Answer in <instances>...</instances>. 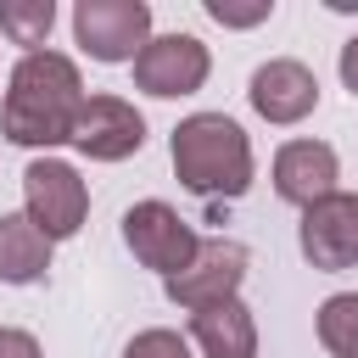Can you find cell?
I'll use <instances>...</instances> for the list:
<instances>
[{
  "mask_svg": "<svg viewBox=\"0 0 358 358\" xmlns=\"http://www.w3.org/2000/svg\"><path fill=\"white\" fill-rule=\"evenodd\" d=\"M296 241H302V257H308L313 268H324V274L358 268V196L336 190V196L313 201V207L302 213Z\"/></svg>",
  "mask_w": 358,
  "mask_h": 358,
  "instance_id": "ba28073f",
  "label": "cell"
},
{
  "mask_svg": "<svg viewBox=\"0 0 358 358\" xmlns=\"http://www.w3.org/2000/svg\"><path fill=\"white\" fill-rule=\"evenodd\" d=\"M50 22H56L50 0H0V34L11 45H28V56L50 39Z\"/></svg>",
  "mask_w": 358,
  "mask_h": 358,
  "instance_id": "9a60e30c",
  "label": "cell"
},
{
  "mask_svg": "<svg viewBox=\"0 0 358 358\" xmlns=\"http://www.w3.org/2000/svg\"><path fill=\"white\" fill-rule=\"evenodd\" d=\"M319 341L330 358H358V291H336L319 302Z\"/></svg>",
  "mask_w": 358,
  "mask_h": 358,
  "instance_id": "5bb4252c",
  "label": "cell"
},
{
  "mask_svg": "<svg viewBox=\"0 0 358 358\" xmlns=\"http://www.w3.org/2000/svg\"><path fill=\"white\" fill-rule=\"evenodd\" d=\"M213 73V56L196 34H157L140 56H134V84L157 101H173V95H196Z\"/></svg>",
  "mask_w": 358,
  "mask_h": 358,
  "instance_id": "52a82bcc",
  "label": "cell"
},
{
  "mask_svg": "<svg viewBox=\"0 0 358 358\" xmlns=\"http://www.w3.org/2000/svg\"><path fill=\"white\" fill-rule=\"evenodd\" d=\"M73 34L95 62H134L151 45V6L145 0H78Z\"/></svg>",
  "mask_w": 358,
  "mask_h": 358,
  "instance_id": "277c9868",
  "label": "cell"
},
{
  "mask_svg": "<svg viewBox=\"0 0 358 358\" xmlns=\"http://www.w3.org/2000/svg\"><path fill=\"white\" fill-rule=\"evenodd\" d=\"M341 84H347V90L358 95V34H352V39L341 45Z\"/></svg>",
  "mask_w": 358,
  "mask_h": 358,
  "instance_id": "d6986e66",
  "label": "cell"
},
{
  "mask_svg": "<svg viewBox=\"0 0 358 358\" xmlns=\"http://www.w3.org/2000/svg\"><path fill=\"white\" fill-rule=\"evenodd\" d=\"M84 78L73 67V56L62 50H34L11 67V84H6V106H0V134L11 145H62L73 140L78 129V112H84Z\"/></svg>",
  "mask_w": 358,
  "mask_h": 358,
  "instance_id": "6da1fadb",
  "label": "cell"
},
{
  "mask_svg": "<svg viewBox=\"0 0 358 358\" xmlns=\"http://www.w3.org/2000/svg\"><path fill=\"white\" fill-rule=\"evenodd\" d=\"M50 268V241L28 213H0V280L6 285H34Z\"/></svg>",
  "mask_w": 358,
  "mask_h": 358,
  "instance_id": "4fadbf2b",
  "label": "cell"
},
{
  "mask_svg": "<svg viewBox=\"0 0 358 358\" xmlns=\"http://www.w3.org/2000/svg\"><path fill=\"white\" fill-rule=\"evenodd\" d=\"M190 341L201 347V358H257L252 308L235 296V302H218V308L190 313Z\"/></svg>",
  "mask_w": 358,
  "mask_h": 358,
  "instance_id": "7c38bea8",
  "label": "cell"
},
{
  "mask_svg": "<svg viewBox=\"0 0 358 358\" xmlns=\"http://www.w3.org/2000/svg\"><path fill=\"white\" fill-rule=\"evenodd\" d=\"M22 213L39 224L45 241H67L84 229L90 218V185L78 179L73 162L62 157H39L22 168Z\"/></svg>",
  "mask_w": 358,
  "mask_h": 358,
  "instance_id": "3957f363",
  "label": "cell"
},
{
  "mask_svg": "<svg viewBox=\"0 0 358 358\" xmlns=\"http://www.w3.org/2000/svg\"><path fill=\"white\" fill-rule=\"evenodd\" d=\"M241 280H246V246L218 235V241H201V246H196V257H190V268H179L173 280H162V291H168V302H179V308H190V313H201V308L235 302Z\"/></svg>",
  "mask_w": 358,
  "mask_h": 358,
  "instance_id": "8992f818",
  "label": "cell"
},
{
  "mask_svg": "<svg viewBox=\"0 0 358 358\" xmlns=\"http://www.w3.org/2000/svg\"><path fill=\"white\" fill-rule=\"evenodd\" d=\"M0 358H45V352H39V341H34L28 330L0 324Z\"/></svg>",
  "mask_w": 358,
  "mask_h": 358,
  "instance_id": "ac0fdd59",
  "label": "cell"
},
{
  "mask_svg": "<svg viewBox=\"0 0 358 358\" xmlns=\"http://www.w3.org/2000/svg\"><path fill=\"white\" fill-rule=\"evenodd\" d=\"M123 241H129V252H134L145 268H157L162 280H173L179 268H190V257H196V246H201V235H196L168 201H134V207L123 213Z\"/></svg>",
  "mask_w": 358,
  "mask_h": 358,
  "instance_id": "5b68a950",
  "label": "cell"
},
{
  "mask_svg": "<svg viewBox=\"0 0 358 358\" xmlns=\"http://www.w3.org/2000/svg\"><path fill=\"white\" fill-rule=\"evenodd\" d=\"M252 106H257V117H268V123H302L313 106H319V78L302 67V62H291V56H274V62H263L257 73H252Z\"/></svg>",
  "mask_w": 358,
  "mask_h": 358,
  "instance_id": "8fae6325",
  "label": "cell"
},
{
  "mask_svg": "<svg viewBox=\"0 0 358 358\" xmlns=\"http://www.w3.org/2000/svg\"><path fill=\"white\" fill-rule=\"evenodd\" d=\"M73 145L90 162H123L145 145V117L123 101V95H90L73 129Z\"/></svg>",
  "mask_w": 358,
  "mask_h": 358,
  "instance_id": "9c48e42d",
  "label": "cell"
},
{
  "mask_svg": "<svg viewBox=\"0 0 358 358\" xmlns=\"http://www.w3.org/2000/svg\"><path fill=\"white\" fill-rule=\"evenodd\" d=\"M168 157H173L179 185L196 190V196H213V201L224 196L229 201V196H246V185H252V140L224 112L185 117L168 140Z\"/></svg>",
  "mask_w": 358,
  "mask_h": 358,
  "instance_id": "7a4b0ae2",
  "label": "cell"
},
{
  "mask_svg": "<svg viewBox=\"0 0 358 358\" xmlns=\"http://www.w3.org/2000/svg\"><path fill=\"white\" fill-rule=\"evenodd\" d=\"M336 179H341V162L324 140H285L274 151V190L285 201H296L302 213L324 196H336Z\"/></svg>",
  "mask_w": 358,
  "mask_h": 358,
  "instance_id": "30bf717a",
  "label": "cell"
},
{
  "mask_svg": "<svg viewBox=\"0 0 358 358\" xmlns=\"http://www.w3.org/2000/svg\"><path fill=\"white\" fill-rule=\"evenodd\" d=\"M207 17L213 22H224V28H252V22H263V17H274V0H207Z\"/></svg>",
  "mask_w": 358,
  "mask_h": 358,
  "instance_id": "e0dca14e",
  "label": "cell"
},
{
  "mask_svg": "<svg viewBox=\"0 0 358 358\" xmlns=\"http://www.w3.org/2000/svg\"><path fill=\"white\" fill-rule=\"evenodd\" d=\"M123 358H190V341L179 330H140L123 347Z\"/></svg>",
  "mask_w": 358,
  "mask_h": 358,
  "instance_id": "2e32d148",
  "label": "cell"
}]
</instances>
